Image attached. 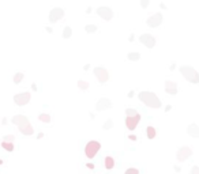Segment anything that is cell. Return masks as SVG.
<instances>
[{
  "label": "cell",
  "instance_id": "cell-16",
  "mask_svg": "<svg viewBox=\"0 0 199 174\" xmlns=\"http://www.w3.org/2000/svg\"><path fill=\"white\" fill-rule=\"evenodd\" d=\"M104 166H105L106 170H112L115 167V159L112 156H105L104 158Z\"/></svg>",
  "mask_w": 199,
  "mask_h": 174
},
{
  "label": "cell",
  "instance_id": "cell-18",
  "mask_svg": "<svg viewBox=\"0 0 199 174\" xmlns=\"http://www.w3.org/2000/svg\"><path fill=\"white\" fill-rule=\"evenodd\" d=\"M1 147H3L6 151L8 152H13L14 151V143H10V142H1Z\"/></svg>",
  "mask_w": 199,
  "mask_h": 174
},
{
  "label": "cell",
  "instance_id": "cell-9",
  "mask_svg": "<svg viewBox=\"0 0 199 174\" xmlns=\"http://www.w3.org/2000/svg\"><path fill=\"white\" fill-rule=\"evenodd\" d=\"M97 14H98L102 19H105V20H111L113 18V11H112V8H109V7H105V6H102V7H98L97 8Z\"/></svg>",
  "mask_w": 199,
  "mask_h": 174
},
{
  "label": "cell",
  "instance_id": "cell-17",
  "mask_svg": "<svg viewBox=\"0 0 199 174\" xmlns=\"http://www.w3.org/2000/svg\"><path fill=\"white\" fill-rule=\"evenodd\" d=\"M19 131H21V133H22V135H25V136H30V135H33V133H34V129H33L32 124H27L26 126L21 128Z\"/></svg>",
  "mask_w": 199,
  "mask_h": 174
},
{
  "label": "cell",
  "instance_id": "cell-11",
  "mask_svg": "<svg viewBox=\"0 0 199 174\" xmlns=\"http://www.w3.org/2000/svg\"><path fill=\"white\" fill-rule=\"evenodd\" d=\"M11 123L15 124V125H18V128H23V126H26L27 124H30L29 118L26 116H23V114H16V116L13 117V120H11Z\"/></svg>",
  "mask_w": 199,
  "mask_h": 174
},
{
  "label": "cell",
  "instance_id": "cell-30",
  "mask_svg": "<svg viewBox=\"0 0 199 174\" xmlns=\"http://www.w3.org/2000/svg\"><path fill=\"white\" fill-rule=\"evenodd\" d=\"M113 125V124H112V121H108V123H105V124H104V128H111V126H112Z\"/></svg>",
  "mask_w": 199,
  "mask_h": 174
},
{
  "label": "cell",
  "instance_id": "cell-6",
  "mask_svg": "<svg viewBox=\"0 0 199 174\" xmlns=\"http://www.w3.org/2000/svg\"><path fill=\"white\" fill-rule=\"evenodd\" d=\"M139 121H141V114H136V116H127L125 117V126L130 129V131H134L136 126H138Z\"/></svg>",
  "mask_w": 199,
  "mask_h": 174
},
{
  "label": "cell",
  "instance_id": "cell-33",
  "mask_svg": "<svg viewBox=\"0 0 199 174\" xmlns=\"http://www.w3.org/2000/svg\"><path fill=\"white\" fill-rule=\"evenodd\" d=\"M130 139H131V140H136V136H134V135H131V136H130Z\"/></svg>",
  "mask_w": 199,
  "mask_h": 174
},
{
  "label": "cell",
  "instance_id": "cell-34",
  "mask_svg": "<svg viewBox=\"0 0 199 174\" xmlns=\"http://www.w3.org/2000/svg\"><path fill=\"white\" fill-rule=\"evenodd\" d=\"M1 164H3V161H1V159H0V166H1Z\"/></svg>",
  "mask_w": 199,
  "mask_h": 174
},
{
  "label": "cell",
  "instance_id": "cell-23",
  "mask_svg": "<svg viewBox=\"0 0 199 174\" xmlns=\"http://www.w3.org/2000/svg\"><path fill=\"white\" fill-rule=\"evenodd\" d=\"M71 34H72V29L71 27H64V30H63V38H70Z\"/></svg>",
  "mask_w": 199,
  "mask_h": 174
},
{
  "label": "cell",
  "instance_id": "cell-31",
  "mask_svg": "<svg viewBox=\"0 0 199 174\" xmlns=\"http://www.w3.org/2000/svg\"><path fill=\"white\" fill-rule=\"evenodd\" d=\"M147 4H149V1H147V0H144V1H142V7H147Z\"/></svg>",
  "mask_w": 199,
  "mask_h": 174
},
{
  "label": "cell",
  "instance_id": "cell-10",
  "mask_svg": "<svg viewBox=\"0 0 199 174\" xmlns=\"http://www.w3.org/2000/svg\"><path fill=\"white\" fill-rule=\"evenodd\" d=\"M191 155H192V150L189 148V147H181V148H179V151H177L176 158L179 162H184L186 159H188Z\"/></svg>",
  "mask_w": 199,
  "mask_h": 174
},
{
  "label": "cell",
  "instance_id": "cell-19",
  "mask_svg": "<svg viewBox=\"0 0 199 174\" xmlns=\"http://www.w3.org/2000/svg\"><path fill=\"white\" fill-rule=\"evenodd\" d=\"M146 133H147V137L149 139H154L156 135H157V131H156V128H153V126H147V129H146Z\"/></svg>",
  "mask_w": 199,
  "mask_h": 174
},
{
  "label": "cell",
  "instance_id": "cell-2",
  "mask_svg": "<svg viewBox=\"0 0 199 174\" xmlns=\"http://www.w3.org/2000/svg\"><path fill=\"white\" fill-rule=\"evenodd\" d=\"M180 72L184 76V79L188 80L189 83H195V84L199 83V72L195 68L189 67V65H183V67H180Z\"/></svg>",
  "mask_w": 199,
  "mask_h": 174
},
{
  "label": "cell",
  "instance_id": "cell-3",
  "mask_svg": "<svg viewBox=\"0 0 199 174\" xmlns=\"http://www.w3.org/2000/svg\"><path fill=\"white\" fill-rule=\"evenodd\" d=\"M100 148H101V143L97 142V140H91V142H89L86 144V147H85V155H86L89 159H93L97 155V152L100 151Z\"/></svg>",
  "mask_w": 199,
  "mask_h": 174
},
{
  "label": "cell",
  "instance_id": "cell-28",
  "mask_svg": "<svg viewBox=\"0 0 199 174\" xmlns=\"http://www.w3.org/2000/svg\"><path fill=\"white\" fill-rule=\"evenodd\" d=\"M14 139H15V136H14V135H7V136H4V142H10V143H13Z\"/></svg>",
  "mask_w": 199,
  "mask_h": 174
},
{
  "label": "cell",
  "instance_id": "cell-20",
  "mask_svg": "<svg viewBox=\"0 0 199 174\" xmlns=\"http://www.w3.org/2000/svg\"><path fill=\"white\" fill-rule=\"evenodd\" d=\"M128 60H131V61H138L139 58H141V55H139L138 52H131V53H128Z\"/></svg>",
  "mask_w": 199,
  "mask_h": 174
},
{
  "label": "cell",
  "instance_id": "cell-27",
  "mask_svg": "<svg viewBox=\"0 0 199 174\" xmlns=\"http://www.w3.org/2000/svg\"><path fill=\"white\" fill-rule=\"evenodd\" d=\"M125 114H127V116H136L138 112L134 109H125Z\"/></svg>",
  "mask_w": 199,
  "mask_h": 174
},
{
  "label": "cell",
  "instance_id": "cell-32",
  "mask_svg": "<svg viewBox=\"0 0 199 174\" xmlns=\"http://www.w3.org/2000/svg\"><path fill=\"white\" fill-rule=\"evenodd\" d=\"M86 166H87V167H89V169H94V164H91V163H87Z\"/></svg>",
  "mask_w": 199,
  "mask_h": 174
},
{
  "label": "cell",
  "instance_id": "cell-4",
  "mask_svg": "<svg viewBox=\"0 0 199 174\" xmlns=\"http://www.w3.org/2000/svg\"><path fill=\"white\" fill-rule=\"evenodd\" d=\"M30 98H32V94H30L29 91H25V93L14 95V102H15L18 106H25V105H27V103L30 102Z\"/></svg>",
  "mask_w": 199,
  "mask_h": 174
},
{
  "label": "cell",
  "instance_id": "cell-25",
  "mask_svg": "<svg viewBox=\"0 0 199 174\" xmlns=\"http://www.w3.org/2000/svg\"><path fill=\"white\" fill-rule=\"evenodd\" d=\"M85 30H86V33H96L97 31V26L96 25H86Z\"/></svg>",
  "mask_w": 199,
  "mask_h": 174
},
{
  "label": "cell",
  "instance_id": "cell-13",
  "mask_svg": "<svg viewBox=\"0 0 199 174\" xmlns=\"http://www.w3.org/2000/svg\"><path fill=\"white\" fill-rule=\"evenodd\" d=\"M111 107H112V102H111L108 98H101V99L97 102V105H96V109L98 110V112L105 110V109H111Z\"/></svg>",
  "mask_w": 199,
  "mask_h": 174
},
{
  "label": "cell",
  "instance_id": "cell-1",
  "mask_svg": "<svg viewBox=\"0 0 199 174\" xmlns=\"http://www.w3.org/2000/svg\"><path fill=\"white\" fill-rule=\"evenodd\" d=\"M138 98L149 107H154V109L161 107V101L154 93H150V91H142V93H139Z\"/></svg>",
  "mask_w": 199,
  "mask_h": 174
},
{
  "label": "cell",
  "instance_id": "cell-22",
  "mask_svg": "<svg viewBox=\"0 0 199 174\" xmlns=\"http://www.w3.org/2000/svg\"><path fill=\"white\" fill-rule=\"evenodd\" d=\"M38 120L42 121V123H45V124H48V123H51V116H49V114H45V113L44 114L41 113V114L38 116Z\"/></svg>",
  "mask_w": 199,
  "mask_h": 174
},
{
  "label": "cell",
  "instance_id": "cell-21",
  "mask_svg": "<svg viewBox=\"0 0 199 174\" xmlns=\"http://www.w3.org/2000/svg\"><path fill=\"white\" fill-rule=\"evenodd\" d=\"M23 76H25V75H23L22 72H16V74L14 75V83H15V84H19L23 80Z\"/></svg>",
  "mask_w": 199,
  "mask_h": 174
},
{
  "label": "cell",
  "instance_id": "cell-24",
  "mask_svg": "<svg viewBox=\"0 0 199 174\" xmlns=\"http://www.w3.org/2000/svg\"><path fill=\"white\" fill-rule=\"evenodd\" d=\"M78 87H79L80 90H87V88H89V83L85 80H79L78 82Z\"/></svg>",
  "mask_w": 199,
  "mask_h": 174
},
{
  "label": "cell",
  "instance_id": "cell-7",
  "mask_svg": "<svg viewBox=\"0 0 199 174\" xmlns=\"http://www.w3.org/2000/svg\"><path fill=\"white\" fill-rule=\"evenodd\" d=\"M63 16H64V10H63V8H59V7L52 8L51 12H49V22L55 23V22H57L59 19H61Z\"/></svg>",
  "mask_w": 199,
  "mask_h": 174
},
{
  "label": "cell",
  "instance_id": "cell-12",
  "mask_svg": "<svg viewBox=\"0 0 199 174\" xmlns=\"http://www.w3.org/2000/svg\"><path fill=\"white\" fill-rule=\"evenodd\" d=\"M139 41H141V44H143L146 48H154L156 45V38L151 34H142L141 37H139Z\"/></svg>",
  "mask_w": 199,
  "mask_h": 174
},
{
  "label": "cell",
  "instance_id": "cell-29",
  "mask_svg": "<svg viewBox=\"0 0 199 174\" xmlns=\"http://www.w3.org/2000/svg\"><path fill=\"white\" fill-rule=\"evenodd\" d=\"M191 174H199V167H198V166H192V169H191Z\"/></svg>",
  "mask_w": 199,
  "mask_h": 174
},
{
  "label": "cell",
  "instance_id": "cell-26",
  "mask_svg": "<svg viewBox=\"0 0 199 174\" xmlns=\"http://www.w3.org/2000/svg\"><path fill=\"white\" fill-rule=\"evenodd\" d=\"M124 174H139V170L138 169H135V167H130V169L125 170Z\"/></svg>",
  "mask_w": 199,
  "mask_h": 174
},
{
  "label": "cell",
  "instance_id": "cell-14",
  "mask_svg": "<svg viewBox=\"0 0 199 174\" xmlns=\"http://www.w3.org/2000/svg\"><path fill=\"white\" fill-rule=\"evenodd\" d=\"M165 91L170 95H176L177 94V84L175 82H170V80H167L165 82Z\"/></svg>",
  "mask_w": 199,
  "mask_h": 174
},
{
  "label": "cell",
  "instance_id": "cell-5",
  "mask_svg": "<svg viewBox=\"0 0 199 174\" xmlns=\"http://www.w3.org/2000/svg\"><path fill=\"white\" fill-rule=\"evenodd\" d=\"M94 75H96V77L98 79L100 83H105V82H108V79H109V74H108V71H106L104 67H96L93 69Z\"/></svg>",
  "mask_w": 199,
  "mask_h": 174
},
{
  "label": "cell",
  "instance_id": "cell-8",
  "mask_svg": "<svg viewBox=\"0 0 199 174\" xmlns=\"http://www.w3.org/2000/svg\"><path fill=\"white\" fill-rule=\"evenodd\" d=\"M162 14L161 12H157L154 14V15H151L147 18V20H146V23H147L149 27H157V26H160L161 23H162Z\"/></svg>",
  "mask_w": 199,
  "mask_h": 174
},
{
  "label": "cell",
  "instance_id": "cell-15",
  "mask_svg": "<svg viewBox=\"0 0 199 174\" xmlns=\"http://www.w3.org/2000/svg\"><path fill=\"white\" fill-rule=\"evenodd\" d=\"M187 133H188L189 136H192V137H199V126L196 125V124H191V125H188V128H187Z\"/></svg>",
  "mask_w": 199,
  "mask_h": 174
}]
</instances>
